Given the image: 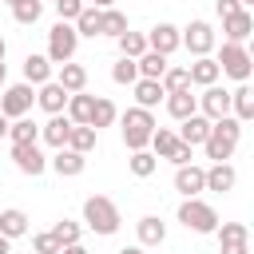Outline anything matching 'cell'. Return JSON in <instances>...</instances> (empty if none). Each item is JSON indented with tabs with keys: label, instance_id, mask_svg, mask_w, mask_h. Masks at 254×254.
<instances>
[{
	"label": "cell",
	"instance_id": "6da1fadb",
	"mask_svg": "<svg viewBox=\"0 0 254 254\" xmlns=\"http://www.w3.org/2000/svg\"><path fill=\"white\" fill-rule=\"evenodd\" d=\"M238 139H242V123H238L234 115L210 119V135L202 139V147H206V159H214V163H226V159L234 155Z\"/></svg>",
	"mask_w": 254,
	"mask_h": 254
},
{
	"label": "cell",
	"instance_id": "7a4b0ae2",
	"mask_svg": "<svg viewBox=\"0 0 254 254\" xmlns=\"http://www.w3.org/2000/svg\"><path fill=\"white\" fill-rule=\"evenodd\" d=\"M119 127H123V143H127V151H143L147 139H151V131H155L159 123H155V115H151L147 107H127V111L119 115Z\"/></svg>",
	"mask_w": 254,
	"mask_h": 254
},
{
	"label": "cell",
	"instance_id": "3957f363",
	"mask_svg": "<svg viewBox=\"0 0 254 254\" xmlns=\"http://www.w3.org/2000/svg\"><path fill=\"white\" fill-rule=\"evenodd\" d=\"M119 206L107 198V194H91L87 202H83V226L87 230H95V234H115L119 230Z\"/></svg>",
	"mask_w": 254,
	"mask_h": 254
},
{
	"label": "cell",
	"instance_id": "277c9868",
	"mask_svg": "<svg viewBox=\"0 0 254 254\" xmlns=\"http://www.w3.org/2000/svg\"><path fill=\"white\" fill-rule=\"evenodd\" d=\"M179 222H183L187 230H194V234H214V226H218V210L194 194V198H187V202L179 206Z\"/></svg>",
	"mask_w": 254,
	"mask_h": 254
},
{
	"label": "cell",
	"instance_id": "5b68a950",
	"mask_svg": "<svg viewBox=\"0 0 254 254\" xmlns=\"http://www.w3.org/2000/svg\"><path fill=\"white\" fill-rule=\"evenodd\" d=\"M218 71L222 75H230V79H238V83H246L250 79V71H254V56L246 52V44H222V52H218Z\"/></svg>",
	"mask_w": 254,
	"mask_h": 254
},
{
	"label": "cell",
	"instance_id": "8992f818",
	"mask_svg": "<svg viewBox=\"0 0 254 254\" xmlns=\"http://www.w3.org/2000/svg\"><path fill=\"white\" fill-rule=\"evenodd\" d=\"M75 48H79V36H75V24H67V20H60L52 32H48V60L52 64H67L71 56H75Z\"/></svg>",
	"mask_w": 254,
	"mask_h": 254
},
{
	"label": "cell",
	"instance_id": "52a82bcc",
	"mask_svg": "<svg viewBox=\"0 0 254 254\" xmlns=\"http://www.w3.org/2000/svg\"><path fill=\"white\" fill-rule=\"evenodd\" d=\"M32 103H36L32 83H12V87H4L0 115H4V119H20V115H28V111H32Z\"/></svg>",
	"mask_w": 254,
	"mask_h": 254
},
{
	"label": "cell",
	"instance_id": "ba28073f",
	"mask_svg": "<svg viewBox=\"0 0 254 254\" xmlns=\"http://www.w3.org/2000/svg\"><path fill=\"white\" fill-rule=\"evenodd\" d=\"M179 40H183V48H187L190 56H210V48H214V28H210L206 20H190V24L179 32Z\"/></svg>",
	"mask_w": 254,
	"mask_h": 254
},
{
	"label": "cell",
	"instance_id": "9c48e42d",
	"mask_svg": "<svg viewBox=\"0 0 254 254\" xmlns=\"http://www.w3.org/2000/svg\"><path fill=\"white\" fill-rule=\"evenodd\" d=\"M214 234L222 242V254H250V230H246V222H218Z\"/></svg>",
	"mask_w": 254,
	"mask_h": 254
},
{
	"label": "cell",
	"instance_id": "30bf717a",
	"mask_svg": "<svg viewBox=\"0 0 254 254\" xmlns=\"http://www.w3.org/2000/svg\"><path fill=\"white\" fill-rule=\"evenodd\" d=\"M194 99H198V115H206V119H222V115H230V91L218 87V83L202 87V95H194Z\"/></svg>",
	"mask_w": 254,
	"mask_h": 254
},
{
	"label": "cell",
	"instance_id": "8fae6325",
	"mask_svg": "<svg viewBox=\"0 0 254 254\" xmlns=\"http://www.w3.org/2000/svg\"><path fill=\"white\" fill-rule=\"evenodd\" d=\"M12 163L24 171V175H44V167H48V159H44V151L36 147V143H12Z\"/></svg>",
	"mask_w": 254,
	"mask_h": 254
},
{
	"label": "cell",
	"instance_id": "7c38bea8",
	"mask_svg": "<svg viewBox=\"0 0 254 254\" xmlns=\"http://www.w3.org/2000/svg\"><path fill=\"white\" fill-rule=\"evenodd\" d=\"M48 167H52L56 175H64V179H75V175H83L87 155H79V151H71V147H56V155L48 159Z\"/></svg>",
	"mask_w": 254,
	"mask_h": 254
},
{
	"label": "cell",
	"instance_id": "4fadbf2b",
	"mask_svg": "<svg viewBox=\"0 0 254 254\" xmlns=\"http://www.w3.org/2000/svg\"><path fill=\"white\" fill-rule=\"evenodd\" d=\"M147 48H151V52H159V56H171V52H179V48H183V40H179V28H175V24H155V28L147 32Z\"/></svg>",
	"mask_w": 254,
	"mask_h": 254
},
{
	"label": "cell",
	"instance_id": "5bb4252c",
	"mask_svg": "<svg viewBox=\"0 0 254 254\" xmlns=\"http://www.w3.org/2000/svg\"><path fill=\"white\" fill-rule=\"evenodd\" d=\"M222 32H226L230 44H246L250 32H254V16H250V8H238L234 16H222Z\"/></svg>",
	"mask_w": 254,
	"mask_h": 254
},
{
	"label": "cell",
	"instance_id": "9a60e30c",
	"mask_svg": "<svg viewBox=\"0 0 254 254\" xmlns=\"http://www.w3.org/2000/svg\"><path fill=\"white\" fill-rule=\"evenodd\" d=\"M202 183H206V190H214V194H226V190H234V183H238V171H234L230 163H214V167H206V171H202Z\"/></svg>",
	"mask_w": 254,
	"mask_h": 254
},
{
	"label": "cell",
	"instance_id": "2e32d148",
	"mask_svg": "<svg viewBox=\"0 0 254 254\" xmlns=\"http://www.w3.org/2000/svg\"><path fill=\"white\" fill-rule=\"evenodd\" d=\"M187 75H190V87H210V83H218V60L214 56H194V64L187 67Z\"/></svg>",
	"mask_w": 254,
	"mask_h": 254
},
{
	"label": "cell",
	"instance_id": "e0dca14e",
	"mask_svg": "<svg viewBox=\"0 0 254 254\" xmlns=\"http://www.w3.org/2000/svg\"><path fill=\"white\" fill-rule=\"evenodd\" d=\"M175 190H179L183 198H194L198 190H206V183H202V167H194V163H183V167L175 171Z\"/></svg>",
	"mask_w": 254,
	"mask_h": 254
},
{
	"label": "cell",
	"instance_id": "ac0fdd59",
	"mask_svg": "<svg viewBox=\"0 0 254 254\" xmlns=\"http://www.w3.org/2000/svg\"><path fill=\"white\" fill-rule=\"evenodd\" d=\"M36 103H40L48 115H60V111L67 107V91H64L56 79H48V83H40V87H36Z\"/></svg>",
	"mask_w": 254,
	"mask_h": 254
},
{
	"label": "cell",
	"instance_id": "d6986e66",
	"mask_svg": "<svg viewBox=\"0 0 254 254\" xmlns=\"http://www.w3.org/2000/svg\"><path fill=\"white\" fill-rule=\"evenodd\" d=\"M175 135H179L183 143H190V147H198V143H202V139L210 135V119L194 111V115H187V119H179V131H175Z\"/></svg>",
	"mask_w": 254,
	"mask_h": 254
},
{
	"label": "cell",
	"instance_id": "ffe728a7",
	"mask_svg": "<svg viewBox=\"0 0 254 254\" xmlns=\"http://www.w3.org/2000/svg\"><path fill=\"white\" fill-rule=\"evenodd\" d=\"M52 79H56V83H60V87L71 95V91H83V87H87V67L67 60V64H60V71H56Z\"/></svg>",
	"mask_w": 254,
	"mask_h": 254
},
{
	"label": "cell",
	"instance_id": "44dd1931",
	"mask_svg": "<svg viewBox=\"0 0 254 254\" xmlns=\"http://www.w3.org/2000/svg\"><path fill=\"white\" fill-rule=\"evenodd\" d=\"M131 87H135V107H147V111H151V107H159V103L167 99V91H163L159 79H135Z\"/></svg>",
	"mask_w": 254,
	"mask_h": 254
},
{
	"label": "cell",
	"instance_id": "7402d4cb",
	"mask_svg": "<svg viewBox=\"0 0 254 254\" xmlns=\"http://www.w3.org/2000/svg\"><path fill=\"white\" fill-rule=\"evenodd\" d=\"M230 115H234L238 123H250V119H254V91H250V83H238V87L230 91Z\"/></svg>",
	"mask_w": 254,
	"mask_h": 254
},
{
	"label": "cell",
	"instance_id": "603a6c76",
	"mask_svg": "<svg viewBox=\"0 0 254 254\" xmlns=\"http://www.w3.org/2000/svg\"><path fill=\"white\" fill-rule=\"evenodd\" d=\"M67 131H71V119L60 111V115H48V123L40 127V139H44L48 147H64V143H67Z\"/></svg>",
	"mask_w": 254,
	"mask_h": 254
},
{
	"label": "cell",
	"instance_id": "cb8c5ba5",
	"mask_svg": "<svg viewBox=\"0 0 254 254\" xmlns=\"http://www.w3.org/2000/svg\"><path fill=\"white\" fill-rule=\"evenodd\" d=\"M52 60L48 56H28L24 60V83H32V87H40V83H48L52 79Z\"/></svg>",
	"mask_w": 254,
	"mask_h": 254
},
{
	"label": "cell",
	"instance_id": "d4e9b609",
	"mask_svg": "<svg viewBox=\"0 0 254 254\" xmlns=\"http://www.w3.org/2000/svg\"><path fill=\"white\" fill-rule=\"evenodd\" d=\"M163 103H167V115H171V119H187V115L198 111V99L190 95V87H187V91H171Z\"/></svg>",
	"mask_w": 254,
	"mask_h": 254
},
{
	"label": "cell",
	"instance_id": "484cf974",
	"mask_svg": "<svg viewBox=\"0 0 254 254\" xmlns=\"http://www.w3.org/2000/svg\"><path fill=\"white\" fill-rule=\"evenodd\" d=\"M135 230H139V246H163V238H167V226L155 214H143L135 222Z\"/></svg>",
	"mask_w": 254,
	"mask_h": 254
},
{
	"label": "cell",
	"instance_id": "4316f807",
	"mask_svg": "<svg viewBox=\"0 0 254 254\" xmlns=\"http://www.w3.org/2000/svg\"><path fill=\"white\" fill-rule=\"evenodd\" d=\"M135 67H139V79H163V71H167L171 64H167V56H159V52L147 48V52L135 60Z\"/></svg>",
	"mask_w": 254,
	"mask_h": 254
},
{
	"label": "cell",
	"instance_id": "83f0119b",
	"mask_svg": "<svg viewBox=\"0 0 254 254\" xmlns=\"http://www.w3.org/2000/svg\"><path fill=\"white\" fill-rule=\"evenodd\" d=\"M0 234H4V238H20V234H28V214H24L20 206L0 210Z\"/></svg>",
	"mask_w": 254,
	"mask_h": 254
},
{
	"label": "cell",
	"instance_id": "f1b7e54d",
	"mask_svg": "<svg viewBox=\"0 0 254 254\" xmlns=\"http://www.w3.org/2000/svg\"><path fill=\"white\" fill-rule=\"evenodd\" d=\"M91 103H95V95L71 91V95H67V107H64V115H67L71 123H87V119H91Z\"/></svg>",
	"mask_w": 254,
	"mask_h": 254
},
{
	"label": "cell",
	"instance_id": "f546056e",
	"mask_svg": "<svg viewBox=\"0 0 254 254\" xmlns=\"http://www.w3.org/2000/svg\"><path fill=\"white\" fill-rule=\"evenodd\" d=\"M95 127H87V123H71V131H67V143L64 147H71V151H79V155H87L91 147H95Z\"/></svg>",
	"mask_w": 254,
	"mask_h": 254
},
{
	"label": "cell",
	"instance_id": "4dcf8cb0",
	"mask_svg": "<svg viewBox=\"0 0 254 254\" xmlns=\"http://www.w3.org/2000/svg\"><path fill=\"white\" fill-rule=\"evenodd\" d=\"M175 143H179V135H175L171 127H155V131H151V139H147V147H151V155H155V159H167Z\"/></svg>",
	"mask_w": 254,
	"mask_h": 254
},
{
	"label": "cell",
	"instance_id": "1f68e13d",
	"mask_svg": "<svg viewBox=\"0 0 254 254\" xmlns=\"http://www.w3.org/2000/svg\"><path fill=\"white\" fill-rule=\"evenodd\" d=\"M99 16H103V8L83 4V12L71 20V24H75V36H99Z\"/></svg>",
	"mask_w": 254,
	"mask_h": 254
},
{
	"label": "cell",
	"instance_id": "d6a6232c",
	"mask_svg": "<svg viewBox=\"0 0 254 254\" xmlns=\"http://www.w3.org/2000/svg\"><path fill=\"white\" fill-rule=\"evenodd\" d=\"M115 119H119L115 103H111V99H95V103H91V119H87V127H95V131H99V127H111Z\"/></svg>",
	"mask_w": 254,
	"mask_h": 254
},
{
	"label": "cell",
	"instance_id": "836d02e7",
	"mask_svg": "<svg viewBox=\"0 0 254 254\" xmlns=\"http://www.w3.org/2000/svg\"><path fill=\"white\" fill-rule=\"evenodd\" d=\"M8 139H12V143H36V139H40V127H36L28 115H20V119L8 123Z\"/></svg>",
	"mask_w": 254,
	"mask_h": 254
},
{
	"label": "cell",
	"instance_id": "e575fe53",
	"mask_svg": "<svg viewBox=\"0 0 254 254\" xmlns=\"http://www.w3.org/2000/svg\"><path fill=\"white\" fill-rule=\"evenodd\" d=\"M127 32V16L119 12V8H103V16H99V36H123Z\"/></svg>",
	"mask_w": 254,
	"mask_h": 254
},
{
	"label": "cell",
	"instance_id": "d590c367",
	"mask_svg": "<svg viewBox=\"0 0 254 254\" xmlns=\"http://www.w3.org/2000/svg\"><path fill=\"white\" fill-rule=\"evenodd\" d=\"M115 40H119V52H123L127 60H139V56L147 52V36H143V32H131V28H127V32L115 36Z\"/></svg>",
	"mask_w": 254,
	"mask_h": 254
},
{
	"label": "cell",
	"instance_id": "8d00e7d4",
	"mask_svg": "<svg viewBox=\"0 0 254 254\" xmlns=\"http://www.w3.org/2000/svg\"><path fill=\"white\" fill-rule=\"evenodd\" d=\"M127 167H131V175L135 179H147V175H155V167H159V159L143 147V151H131V159H127Z\"/></svg>",
	"mask_w": 254,
	"mask_h": 254
},
{
	"label": "cell",
	"instance_id": "74e56055",
	"mask_svg": "<svg viewBox=\"0 0 254 254\" xmlns=\"http://www.w3.org/2000/svg\"><path fill=\"white\" fill-rule=\"evenodd\" d=\"M159 83H163V91L171 95V91H187V87H190V75H187V67H167Z\"/></svg>",
	"mask_w": 254,
	"mask_h": 254
},
{
	"label": "cell",
	"instance_id": "f35d334b",
	"mask_svg": "<svg viewBox=\"0 0 254 254\" xmlns=\"http://www.w3.org/2000/svg\"><path fill=\"white\" fill-rule=\"evenodd\" d=\"M111 79H115V83H127V87H131V83L139 79V67H135V60H127V56H119V64L111 67Z\"/></svg>",
	"mask_w": 254,
	"mask_h": 254
},
{
	"label": "cell",
	"instance_id": "ab89813d",
	"mask_svg": "<svg viewBox=\"0 0 254 254\" xmlns=\"http://www.w3.org/2000/svg\"><path fill=\"white\" fill-rule=\"evenodd\" d=\"M40 12H44V4H40V0H20V4L12 8L16 24H36V20H40Z\"/></svg>",
	"mask_w": 254,
	"mask_h": 254
},
{
	"label": "cell",
	"instance_id": "60d3db41",
	"mask_svg": "<svg viewBox=\"0 0 254 254\" xmlns=\"http://www.w3.org/2000/svg\"><path fill=\"white\" fill-rule=\"evenodd\" d=\"M52 234L60 238V246H67V242H79V222H71V218H60V222L52 226Z\"/></svg>",
	"mask_w": 254,
	"mask_h": 254
},
{
	"label": "cell",
	"instance_id": "b9f144b4",
	"mask_svg": "<svg viewBox=\"0 0 254 254\" xmlns=\"http://www.w3.org/2000/svg\"><path fill=\"white\" fill-rule=\"evenodd\" d=\"M32 250H36V254H60V238H56L52 230H44V234L32 238Z\"/></svg>",
	"mask_w": 254,
	"mask_h": 254
},
{
	"label": "cell",
	"instance_id": "7bdbcfd3",
	"mask_svg": "<svg viewBox=\"0 0 254 254\" xmlns=\"http://www.w3.org/2000/svg\"><path fill=\"white\" fill-rule=\"evenodd\" d=\"M52 4H56V16H60V20H67V24L83 12V0H52Z\"/></svg>",
	"mask_w": 254,
	"mask_h": 254
},
{
	"label": "cell",
	"instance_id": "ee69618b",
	"mask_svg": "<svg viewBox=\"0 0 254 254\" xmlns=\"http://www.w3.org/2000/svg\"><path fill=\"white\" fill-rule=\"evenodd\" d=\"M167 159H171V163H175V167H183V163H190V159H194V147H190V143H183V139H179V143H175V147H171V155H167Z\"/></svg>",
	"mask_w": 254,
	"mask_h": 254
},
{
	"label": "cell",
	"instance_id": "f6af8a7d",
	"mask_svg": "<svg viewBox=\"0 0 254 254\" xmlns=\"http://www.w3.org/2000/svg\"><path fill=\"white\" fill-rule=\"evenodd\" d=\"M214 8H218V16H234V12L242 8V4H238V0H218Z\"/></svg>",
	"mask_w": 254,
	"mask_h": 254
},
{
	"label": "cell",
	"instance_id": "bcb514c9",
	"mask_svg": "<svg viewBox=\"0 0 254 254\" xmlns=\"http://www.w3.org/2000/svg\"><path fill=\"white\" fill-rule=\"evenodd\" d=\"M60 254H91V250L79 246V242H67V246H60Z\"/></svg>",
	"mask_w": 254,
	"mask_h": 254
},
{
	"label": "cell",
	"instance_id": "7dc6e473",
	"mask_svg": "<svg viewBox=\"0 0 254 254\" xmlns=\"http://www.w3.org/2000/svg\"><path fill=\"white\" fill-rule=\"evenodd\" d=\"M0 254H12V238H4V234H0Z\"/></svg>",
	"mask_w": 254,
	"mask_h": 254
},
{
	"label": "cell",
	"instance_id": "c3c4849f",
	"mask_svg": "<svg viewBox=\"0 0 254 254\" xmlns=\"http://www.w3.org/2000/svg\"><path fill=\"white\" fill-rule=\"evenodd\" d=\"M91 8H115V0H91Z\"/></svg>",
	"mask_w": 254,
	"mask_h": 254
},
{
	"label": "cell",
	"instance_id": "681fc988",
	"mask_svg": "<svg viewBox=\"0 0 254 254\" xmlns=\"http://www.w3.org/2000/svg\"><path fill=\"white\" fill-rule=\"evenodd\" d=\"M119 254H143V246H123Z\"/></svg>",
	"mask_w": 254,
	"mask_h": 254
},
{
	"label": "cell",
	"instance_id": "f907efd6",
	"mask_svg": "<svg viewBox=\"0 0 254 254\" xmlns=\"http://www.w3.org/2000/svg\"><path fill=\"white\" fill-rule=\"evenodd\" d=\"M4 135H8V119L0 115V139H4Z\"/></svg>",
	"mask_w": 254,
	"mask_h": 254
},
{
	"label": "cell",
	"instance_id": "816d5d0a",
	"mask_svg": "<svg viewBox=\"0 0 254 254\" xmlns=\"http://www.w3.org/2000/svg\"><path fill=\"white\" fill-rule=\"evenodd\" d=\"M4 56H8V44H4V36H0V64H4Z\"/></svg>",
	"mask_w": 254,
	"mask_h": 254
},
{
	"label": "cell",
	"instance_id": "f5cc1de1",
	"mask_svg": "<svg viewBox=\"0 0 254 254\" xmlns=\"http://www.w3.org/2000/svg\"><path fill=\"white\" fill-rule=\"evenodd\" d=\"M4 79H8V67H4V64H0V87H4Z\"/></svg>",
	"mask_w": 254,
	"mask_h": 254
},
{
	"label": "cell",
	"instance_id": "db71d44e",
	"mask_svg": "<svg viewBox=\"0 0 254 254\" xmlns=\"http://www.w3.org/2000/svg\"><path fill=\"white\" fill-rule=\"evenodd\" d=\"M238 4H242V8H250V4H254V0H238Z\"/></svg>",
	"mask_w": 254,
	"mask_h": 254
},
{
	"label": "cell",
	"instance_id": "11a10c76",
	"mask_svg": "<svg viewBox=\"0 0 254 254\" xmlns=\"http://www.w3.org/2000/svg\"><path fill=\"white\" fill-rule=\"evenodd\" d=\"M4 4H8V8H16V4H20V0H4Z\"/></svg>",
	"mask_w": 254,
	"mask_h": 254
},
{
	"label": "cell",
	"instance_id": "9f6ffc18",
	"mask_svg": "<svg viewBox=\"0 0 254 254\" xmlns=\"http://www.w3.org/2000/svg\"><path fill=\"white\" fill-rule=\"evenodd\" d=\"M40 4H44V0H40Z\"/></svg>",
	"mask_w": 254,
	"mask_h": 254
}]
</instances>
